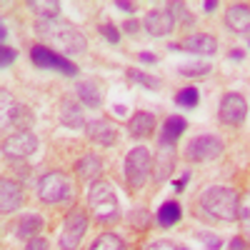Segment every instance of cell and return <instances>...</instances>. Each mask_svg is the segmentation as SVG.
Listing matches in <instances>:
<instances>
[{
	"label": "cell",
	"mask_w": 250,
	"mask_h": 250,
	"mask_svg": "<svg viewBox=\"0 0 250 250\" xmlns=\"http://www.w3.org/2000/svg\"><path fill=\"white\" fill-rule=\"evenodd\" d=\"M35 33L38 38L43 40V45L62 53V55H80L85 53L88 48V40L85 35H83L73 23H68V20H38L35 23Z\"/></svg>",
	"instance_id": "6da1fadb"
},
{
	"label": "cell",
	"mask_w": 250,
	"mask_h": 250,
	"mask_svg": "<svg viewBox=\"0 0 250 250\" xmlns=\"http://www.w3.org/2000/svg\"><path fill=\"white\" fill-rule=\"evenodd\" d=\"M240 195L230 185H210L198 198V210L213 223H235L238 220Z\"/></svg>",
	"instance_id": "7a4b0ae2"
},
{
	"label": "cell",
	"mask_w": 250,
	"mask_h": 250,
	"mask_svg": "<svg viewBox=\"0 0 250 250\" xmlns=\"http://www.w3.org/2000/svg\"><path fill=\"white\" fill-rule=\"evenodd\" d=\"M88 210L100 225H113L120 220V200L110 183L95 180L88 185Z\"/></svg>",
	"instance_id": "3957f363"
},
{
	"label": "cell",
	"mask_w": 250,
	"mask_h": 250,
	"mask_svg": "<svg viewBox=\"0 0 250 250\" xmlns=\"http://www.w3.org/2000/svg\"><path fill=\"white\" fill-rule=\"evenodd\" d=\"M150 173H153L150 148H145V145H135V148L123 160V175H125V185H128V190L130 193L140 190V188L148 183Z\"/></svg>",
	"instance_id": "277c9868"
},
{
	"label": "cell",
	"mask_w": 250,
	"mask_h": 250,
	"mask_svg": "<svg viewBox=\"0 0 250 250\" xmlns=\"http://www.w3.org/2000/svg\"><path fill=\"white\" fill-rule=\"evenodd\" d=\"M75 193L73 180L62 170H48L38 178V198L45 205H62Z\"/></svg>",
	"instance_id": "5b68a950"
},
{
	"label": "cell",
	"mask_w": 250,
	"mask_h": 250,
	"mask_svg": "<svg viewBox=\"0 0 250 250\" xmlns=\"http://www.w3.org/2000/svg\"><path fill=\"white\" fill-rule=\"evenodd\" d=\"M30 62L38 68V70H55L60 75H65V78H75L78 75V65L68 58V55H62L43 43H35L30 45Z\"/></svg>",
	"instance_id": "8992f818"
},
{
	"label": "cell",
	"mask_w": 250,
	"mask_h": 250,
	"mask_svg": "<svg viewBox=\"0 0 250 250\" xmlns=\"http://www.w3.org/2000/svg\"><path fill=\"white\" fill-rule=\"evenodd\" d=\"M223 153H225L223 138L205 133V135L190 138V143L185 145L183 158H185L188 163H193V165H203V163H215L218 158H223Z\"/></svg>",
	"instance_id": "52a82bcc"
},
{
	"label": "cell",
	"mask_w": 250,
	"mask_h": 250,
	"mask_svg": "<svg viewBox=\"0 0 250 250\" xmlns=\"http://www.w3.org/2000/svg\"><path fill=\"white\" fill-rule=\"evenodd\" d=\"M85 233H88V215L83 210H70L65 215L60 225V235H58V248L60 250H78L80 243L85 240Z\"/></svg>",
	"instance_id": "ba28073f"
},
{
	"label": "cell",
	"mask_w": 250,
	"mask_h": 250,
	"mask_svg": "<svg viewBox=\"0 0 250 250\" xmlns=\"http://www.w3.org/2000/svg\"><path fill=\"white\" fill-rule=\"evenodd\" d=\"M40 140L33 130H18L3 140V155L8 160H28L38 153Z\"/></svg>",
	"instance_id": "9c48e42d"
},
{
	"label": "cell",
	"mask_w": 250,
	"mask_h": 250,
	"mask_svg": "<svg viewBox=\"0 0 250 250\" xmlns=\"http://www.w3.org/2000/svg\"><path fill=\"white\" fill-rule=\"evenodd\" d=\"M248 100L240 93H225L218 103V120L228 128H240L248 118Z\"/></svg>",
	"instance_id": "30bf717a"
},
{
	"label": "cell",
	"mask_w": 250,
	"mask_h": 250,
	"mask_svg": "<svg viewBox=\"0 0 250 250\" xmlns=\"http://www.w3.org/2000/svg\"><path fill=\"white\" fill-rule=\"evenodd\" d=\"M33 123H35V115L28 105L23 103H15L13 98H8V90H3V128H13L15 133L18 130H33Z\"/></svg>",
	"instance_id": "8fae6325"
},
{
	"label": "cell",
	"mask_w": 250,
	"mask_h": 250,
	"mask_svg": "<svg viewBox=\"0 0 250 250\" xmlns=\"http://www.w3.org/2000/svg\"><path fill=\"white\" fill-rule=\"evenodd\" d=\"M168 50L190 53V55H215L218 53V38L210 33H193V35L183 38L180 43H170Z\"/></svg>",
	"instance_id": "7c38bea8"
},
{
	"label": "cell",
	"mask_w": 250,
	"mask_h": 250,
	"mask_svg": "<svg viewBox=\"0 0 250 250\" xmlns=\"http://www.w3.org/2000/svg\"><path fill=\"white\" fill-rule=\"evenodd\" d=\"M85 138L98 148H110L118 143V125L108 118H93L85 125Z\"/></svg>",
	"instance_id": "4fadbf2b"
},
{
	"label": "cell",
	"mask_w": 250,
	"mask_h": 250,
	"mask_svg": "<svg viewBox=\"0 0 250 250\" xmlns=\"http://www.w3.org/2000/svg\"><path fill=\"white\" fill-rule=\"evenodd\" d=\"M175 15L173 10L165 5V8H153L148 15L143 18V28L148 30L153 38H165V35H170L175 30Z\"/></svg>",
	"instance_id": "5bb4252c"
},
{
	"label": "cell",
	"mask_w": 250,
	"mask_h": 250,
	"mask_svg": "<svg viewBox=\"0 0 250 250\" xmlns=\"http://www.w3.org/2000/svg\"><path fill=\"white\" fill-rule=\"evenodd\" d=\"M23 188H20L15 180L10 178H3L0 180V210H3V215H13L18 213L20 208H23Z\"/></svg>",
	"instance_id": "9a60e30c"
},
{
	"label": "cell",
	"mask_w": 250,
	"mask_h": 250,
	"mask_svg": "<svg viewBox=\"0 0 250 250\" xmlns=\"http://www.w3.org/2000/svg\"><path fill=\"white\" fill-rule=\"evenodd\" d=\"M58 120L62 128H68V130H85V115H83V105L70 98H62L60 100V108H58Z\"/></svg>",
	"instance_id": "2e32d148"
},
{
	"label": "cell",
	"mask_w": 250,
	"mask_h": 250,
	"mask_svg": "<svg viewBox=\"0 0 250 250\" xmlns=\"http://www.w3.org/2000/svg\"><path fill=\"white\" fill-rule=\"evenodd\" d=\"M75 95L80 100V105L90 108V110L103 108V103H105V93H103L98 80H78L75 83Z\"/></svg>",
	"instance_id": "e0dca14e"
},
{
	"label": "cell",
	"mask_w": 250,
	"mask_h": 250,
	"mask_svg": "<svg viewBox=\"0 0 250 250\" xmlns=\"http://www.w3.org/2000/svg\"><path fill=\"white\" fill-rule=\"evenodd\" d=\"M175 170V148L168 145H158V153L153 158V180L155 183H165L173 178Z\"/></svg>",
	"instance_id": "ac0fdd59"
},
{
	"label": "cell",
	"mask_w": 250,
	"mask_h": 250,
	"mask_svg": "<svg viewBox=\"0 0 250 250\" xmlns=\"http://www.w3.org/2000/svg\"><path fill=\"white\" fill-rule=\"evenodd\" d=\"M225 25L238 35H250V5L230 3L225 10Z\"/></svg>",
	"instance_id": "d6986e66"
},
{
	"label": "cell",
	"mask_w": 250,
	"mask_h": 250,
	"mask_svg": "<svg viewBox=\"0 0 250 250\" xmlns=\"http://www.w3.org/2000/svg\"><path fill=\"white\" fill-rule=\"evenodd\" d=\"M75 175L83 180V183H95L100 175H103V158L98 153H85L75 160Z\"/></svg>",
	"instance_id": "ffe728a7"
},
{
	"label": "cell",
	"mask_w": 250,
	"mask_h": 250,
	"mask_svg": "<svg viewBox=\"0 0 250 250\" xmlns=\"http://www.w3.org/2000/svg\"><path fill=\"white\" fill-rule=\"evenodd\" d=\"M185 130H188L185 118H180V115H170V118H165L163 128H160L158 145H168V148H175V143L185 135Z\"/></svg>",
	"instance_id": "44dd1931"
},
{
	"label": "cell",
	"mask_w": 250,
	"mask_h": 250,
	"mask_svg": "<svg viewBox=\"0 0 250 250\" xmlns=\"http://www.w3.org/2000/svg\"><path fill=\"white\" fill-rule=\"evenodd\" d=\"M155 130V115L148 110H138L133 113V118L128 120V135L133 140H145L150 138V133Z\"/></svg>",
	"instance_id": "7402d4cb"
},
{
	"label": "cell",
	"mask_w": 250,
	"mask_h": 250,
	"mask_svg": "<svg viewBox=\"0 0 250 250\" xmlns=\"http://www.w3.org/2000/svg\"><path fill=\"white\" fill-rule=\"evenodd\" d=\"M43 228H45V220H43V218H40L38 213H28V215H23V218L18 220L15 235L23 238V240H30V238H38Z\"/></svg>",
	"instance_id": "603a6c76"
},
{
	"label": "cell",
	"mask_w": 250,
	"mask_h": 250,
	"mask_svg": "<svg viewBox=\"0 0 250 250\" xmlns=\"http://www.w3.org/2000/svg\"><path fill=\"white\" fill-rule=\"evenodd\" d=\"M180 218H183V208H180L178 200H165L155 210V220H158L160 228H173V225L180 223Z\"/></svg>",
	"instance_id": "cb8c5ba5"
},
{
	"label": "cell",
	"mask_w": 250,
	"mask_h": 250,
	"mask_svg": "<svg viewBox=\"0 0 250 250\" xmlns=\"http://www.w3.org/2000/svg\"><path fill=\"white\" fill-rule=\"evenodd\" d=\"M28 8L40 15V20H55L60 18V3L58 0H30Z\"/></svg>",
	"instance_id": "d4e9b609"
},
{
	"label": "cell",
	"mask_w": 250,
	"mask_h": 250,
	"mask_svg": "<svg viewBox=\"0 0 250 250\" xmlns=\"http://www.w3.org/2000/svg\"><path fill=\"white\" fill-rule=\"evenodd\" d=\"M198 103H200V90L195 85H185L175 93V105L178 108L193 110V108H198Z\"/></svg>",
	"instance_id": "484cf974"
},
{
	"label": "cell",
	"mask_w": 250,
	"mask_h": 250,
	"mask_svg": "<svg viewBox=\"0 0 250 250\" xmlns=\"http://www.w3.org/2000/svg\"><path fill=\"white\" fill-rule=\"evenodd\" d=\"M88 250H128V248H125V243L118 233H103L93 240V245Z\"/></svg>",
	"instance_id": "4316f807"
},
{
	"label": "cell",
	"mask_w": 250,
	"mask_h": 250,
	"mask_svg": "<svg viewBox=\"0 0 250 250\" xmlns=\"http://www.w3.org/2000/svg\"><path fill=\"white\" fill-rule=\"evenodd\" d=\"M178 73L183 78H208L213 73V65L205 62V60H200V62H183V65H178Z\"/></svg>",
	"instance_id": "83f0119b"
},
{
	"label": "cell",
	"mask_w": 250,
	"mask_h": 250,
	"mask_svg": "<svg viewBox=\"0 0 250 250\" xmlns=\"http://www.w3.org/2000/svg\"><path fill=\"white\" fill-rule=\"evenodd\" d=\"M128 80L135 83V85H143L145 90H160L163 88V80L155 78V75H148V73H143V70H128Z\"/></svg>",
	"instance_id": "f1b7e54d"
},
{
	"label": "cell",
	"mask_w": 250,
	"mask_h": 250,
	"mask_svg": "<svg viewBox=\"0 0 250 250\" xmlns=\"http://www.w3.org/2000/svg\"><path fill=\"white\" fill-rule=\"evenodd\" d=\"M238 223L243 228L245 238H250V193L240 195V205H238Z\"/></svg>",
	"instance_id": "f546056e"
},
{
	"label": "cell",
	"mask_w": 250,
	"mask_h": 250,
	"mask_svg": "<svg viewBox=\"0 0 250 250\" xmlns=\"http://www.w3.org/2000/svg\"><path fill=\"white\" fill-rule=\"evenodd\" d=\"M170 10H173V15H175V23H180L183 28H190L193 23H195V18L188 13V8H185V3H170L168 5Z\"/></svg>",
	"instance_id": "4dcf8cb0"
},
{
	"label": "cell",
	"mask_w": 250,
	"mask_h": 250,
	"mask_svg": "<svg viewBox=\"0 0 250 250\" xmlns=\"http://www.w3.org/2000/svg\"><path fill=\"white\" fill-rule=\"evenodd\" d=\"M195 238L203 243V248H205V250H223V245H225L220 235H215V233H208V230H200Z\"/></svg>",
	"instance_id": "1f68e13d"
},
{
	"label": "cell",
	"mask_w": 250,
	"mask_h": 250,
	"mask_svg": "<svg viewBox=\"0 0 250 250\" xmlns=\"http://www.w3.org/2000/svg\"><path fill=\"white\" fill-rule=\"evenodd\" d=\"M98 30H100V35L105 38L110 45H118V43H120V30H118L113 23H100V25H98Z\"/></svg>",
	"instance_id": "d6a6232c"
},
{
	"label": "cell",
	"mask_w": 250,
	"mask_h": 250,
	"mask_svg": "<svg viewBox=\"0 0 250 250\" xmlns=\"http://www.w3.org/2000/svg\"><path fill=\"white\" fill-rule=\"evenodd\" d=\"M15 58H18V50L10 48V45H3V48H0V68L8 70L13 62H15Z\"/></svg>",
	"instance_id": "836d02e7"
},
{
	"label": "cell",
	"mask_w": 250,
	"mask_h": 250,
	"mask_svg": "<svg viewBox=\"0 0 250 250\" xmlns=\"http://www.w3.org/2000/svg\"><path fill=\"white\" fill-rule=\"evenodd\" d=\"M25 250H50V243L45 240V238H30V240H25Z\"/></svg>",
	"instance_id": "e575fe53"
},
{
	"label": "cell",
	"mask_w": 250,
	"mask_h": 250,
	"mask_svg": "<svg viewBox=\"0 0 250 250\" xmlns=\"http://www.w3.org/2000/svg\"><path fill=\"white\" fill-rule=\"evenodd\" d=\"M143 250H178V245H173L170 240H153V243H148Z\"/></svg>",
	"instance_id": "d590c367"
},
{
	"label": "cell",
	"mask_w": 250,
	"mask_h": 250,
	"mask_svg": "<svg viewBox=\"0 0 250 250\" xmlns=\"http://www.w3.org/2000/svg\"><path fill=\"white\" fill-rule=\"evenodd\" d=\"M190 178H193V175H190V170H185V173H183V175L173 183V190H175V193H183V190H185V185L190 183Z\"/></svg>",
	"instance_id": "8d00e7d4"
},
{
	"label": "cell",
	"mask_w": 250,
	"mask_h": 250,
	"mask_svg": "<svg viewBox=\"0 0 250 250\" xmlns=\"http://www.w3.org/2000/svg\"><path fill=\"white\" fill-rule=\"evenodd\" d=\"M115 8H118V10H123V13H130V15L138 10V8H135V3H128V0H115Z\"/></svg>",
	"instance_id": "74e56055"
},
{
	"label": "cell",
	"mask_w": 250,
	"mask_h": 250,
	"mask_svg": "<svg viewBox=\"0 0 250 250\" xmlns=\"http://www.w3.org/2000/svg\"><path fill=\"white\" fill-rule=\"evenodd\" d=\"M138 60H140V62H145V65H155V62H158V55H155V53H145V50H143V53H138Z\"/></svg>",
	"instance_id": "f35d334b"
},
{
	"label": "cell",
	"mask_w": 250,
	"mask_h": 250,
	"mask_svg": "<svg viewBox=\"0 0 250 250\" xmlns=\"http://www.w3.org/2000/svg\"><path fill=\"white\" fill-rule=\"evenodd\" d=\"M123 30L128 33V35H135V33L140 30V23H138V20H125V23H123Z\"/></svg>",
	"instance_id": "ab89813d"
},
{
	"label": "cell",
	"mask_w": 250,
	"mask_h": 250,
	"mask_svg": "<svg viewBox=\"0 0 250 250\" xmlns=\"http://www.w3.org/2000/svg\"><path fill=\"white\" fill-rule=\"evenodd\" d=\"M230 250H248L245 238H233V240H230Z\"/></svg>",
	"instance_id": "60d3db41"
},
{
	"label": "cell",
	"mask_w": 250,
	"mask_h": 250,
	"mask_svg": "<svg viewBox=\"0 0 250 250\" xmlns=\"http://www.w3.org/2000/svg\"><path fill=\"white\" fill-rule=\"evenodd\" d=\"M0 40H3V45H8V23L5 20H0Z\"/></svg>",
	"instance_id": "b9f144b4"
},
{
	"label": "cell",
	"mask_w": 250,
	"mask_h": 250,
	"mask_svg": "<svg viewBox=\"0 0 250 250\" xmlns=\"http://www.w3.org/2000/svg\"><path fill=\"white\" fill-rule=\"evenodd\" d=\"M215 8H218V0H205V3H203L205 13H215Z\"/></svg>",
	"instance_id": "7bdbcfd3"
},
{
	"label": "cell",
	"mask_w": 250,
	"mask_h": 250,
	"mask_svg": "<svg viewBox=\"0 0 250 250\" xmlns=\"http://www.w3.org/2000/svg\"><path fill=\"white\" fill-rule=\"evenodd\" d=\"M228 58H230V60H243V58H245V53H243L240 48H233V50H230V55H228Z\"/></svg>",
	"instance_id": "ee69618b"
}]
</instances>
